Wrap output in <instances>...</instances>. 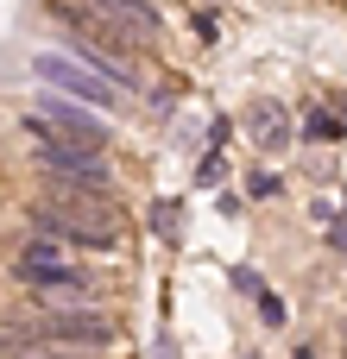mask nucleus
Returning <instances> with one entry per match:
<instances>
[{
	"instance_id": "obj_1",
	"label": "nucleus",
	"mask_w": 347,
	"mask_h": 359,
	"mask_svg": "<svg viewBox=\"0 0 347 359\" xmlns=\"http://www.w3.org/2000/svg\"><path fill=\"white\" fill-rule=\"evenodd\" d=\"M19 133L38 145L32 158H38V170L51 177V196H76V189L107 196V189H114V170L101 164V145H89V139H76V133L51 126L44 114H25V120H19Z\"/></svg>"
},
{
	"instance_id": "obj_3",
	"label": "nucleus",
	"mask_w": 347,
	"mask_h": 359,
	"mask_svg": "<svg viewBox=\"0 0 347 359\" xmlns=\"http://www.w3.org/2000/svg\"><path fill=\"white\" fill-rule=\"evenodd\" d=\"M32 76H38L44 88H63V95L89 101V107H120V82H114L107 69H95L89 57H70V50H38V57H32Z\"/></svg>"
},
{
	"instance_id": "obj_11",
	"label": "nucleus",
	"mask_w": 347,
	"mask_h": 359,
	"mask_svg": "<svg viewBox=\"0 0 347 359\" xmlns=\"http://www.w3.org/2000/svg\"><path fill=\"white\" fill-rule=\"evenodd\" d=\"M234 290H247V297H266V290H259V278H253L247 265H234Z\"/></svg>"
},
{
	"instance_id": "obj_13",
	"label": "nucleus",
	"mask_w": 347,
	"mask_h": 359,
	"mask_svg": "<svg viewBox=\"0 0 347 359\" xmlns=\"http://www.w3.org/2000/svg\"><path fill=\"white\" fill-rule=\"evenodd\" d=\"M341 341H347V328H341Z\"/></svg>"
},
{
	"instance_id": "obj_8",
	"label": "nucleus",
	"mask_w": 347,
	"mask_h": 359,
	"mask_svg": "<svg viewBox=\"0 0 347 359\" xmlns=\"http://www.w3.org/2000/svg\"><path fill=\"white\" fill-rule=\"evenodd\" d=\"M13 359H95V353H82V347H63V341H44V334H38L25 353H13Z\"/></svg>"
},
{
	"instance_id": "obj_5",
	"label": "nucleus",
	"mask_w": 347,
	"mask_h": 359,
	"mask_svg": "<svg viewBox=\"0 0 347 359\" xmlns=\"http://www.w3.org/2000/svg\"><path fill=\"white\" fill-rule=\"evenodd\" d=\"M38 114L51 120V126H63V133H76V139H89V145H107V120H95L76 95H63V88H44L38 95Z\"/></svg>"
},
{
	"instance_id": "obj_10",
	"label": "nucleus",
	"mask_w": 347,
	"mask_h": 359,
	"mask_svg": "<svg viewBox=\"0 0 347 359\" xmlns=\"http://www.w3.org/2000/svg\"><path fill=\"white\" fill-rule=\"evenodd\" d=\"M341 126H347V120H335V114H310V133H316V139H335Z\"/></svg>"
},
{
	"instance_id": "obj_12",
	"label": "nucleus",
	"mask_w": 347,
	"mask_h": 359,
	"mask_svg": "<svg viewBox=\"0 0 347 359\" xmlns=\"http://www.w3.org/2000/svg\"><path fill=\"white\" fill-rule=\"evenodd\" d=\"M259 316H266V322H272V328H278V322H284V303H278V297H272V290H266V297H259Z\"/></svg>"
},
{
	"instance_id": "obj_7",
	"label": "nucleus",
	"mask_w": 347,
	"mask_h": 359,
	"mask_svg": "<svg viewBox=\"0 0 347 359\" xmlns=\"http://www.w3.org/2000/svg\"><path fill=\"white\" fill-rule=\"evenodd\" d=\"M247 126H253L259 151H284V139H291V126H284V107H272V101H259V107L247 114Z\"/></svg>"
},
{
	"instance_id": "obj_6",
	"label": "nucleus",
	"mask_w": 347,
	"mask_h": 359,
	"mask_svg": "<svg viewBox=\"0 0 347 359\" xmlns=\"http://www.w3.org/2000/svg\"><path fill=\"white\" fill-rule=\"evenodd\" d=\"M107 19H120V25H133V32H145V38H158L164 32V19H158V6L152 0H95Z\"/></svg>"
},
{
	"instance_id": "obj_2",
	"label": "nucleus",
	"mask_w": 347,
	"mask_h": 359,
	"mask_svg": "<svg viewBox=\"0 0 347 359\" xmlns=\"http://www.w3.org/2000/svg\"><path fill=\"white\" fill-rule=\"evenodd\" d=\"M32 233H51L76 252H120V221L101 202H38L32 208Z\"/></svg>"
},
{
	"instance_id": "obj_4",
	"label": "nucleus",
	"mask_w": 347,
	"mask_h": 359,
	"mask_svg": "<svg viewBox=\"0 0 347 359\" xmlns=\"http://www.w3.org/2000/svg\"><path fill=\"white\" fill-rule=\"evenodd\" d=\"M38 334H44V341H63V347H82V353H101V347L120 341V328H114L101 309H89V303H76V309H51Z\"/></svg>"
},
{
	"instance_id": "obj_9",
	"label": "nucleus",
	"mask_w": 347,
	"mask_h": 359,
	"mask_svg": "<svg viewBox=\"0 0 347 359\" xmlns=\"http://www.w3.org/2000/svg\"><path fill=\"white\" fill-rule=\"evenodd\" d=\"M152 227H158L164 240H183V208H177V202H152Z\"/></svg>"
}]
</instances>
